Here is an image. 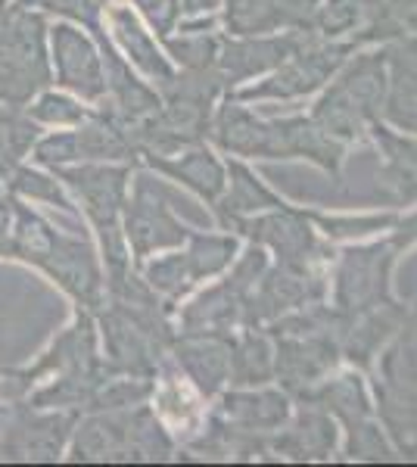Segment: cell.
I'll use <instances>...</instances> for the list:
<instances>
[{
    "label": "cell",
    "mask_w": 417,
    "mask_h": 467,
    "mask_svg": "<svg viewBox=\"0 0 417 467\" xmlns=\"http://www.w3.org/2000/svg\"><path fill=\"white\" fill-rule=\"evenodd\" d=\"M57 175L69 184L78 200L85 202V213L100 231V244L109 265V284L122 281L125 271V240H122V206L128 191V169H109V165H81V169H63L57 165Z\"/></svg>",
    "instance_id": "2"
},
{
    "label": "cell",
    "mask_w": 417,
    "mask_h": 467,
    "mask_svg": "<svg viewBox=\"0 0 417 467\" xmlns=\"http://www.w3.org/2000/svg\"><path fill=\"white\" fill-rule=\"evenodd\" d=\"M315 4H318V0H277V6H280V19L290 22V26L306 28V26H308V19H312Z\"/></svg>",
    "instance_id": "45"
},
{
    "label": "cell",
    "mask_w": 417,
    "mask_h": 467,
    "mask_svg": "<svg viewBox=\"0 0 417 467\" xmlns=\"http://www.w3.org/2000/svg\"><path fill=\"white\" fill-rule=\"evenodd\" d=\"M392 63V94L390 119L405 128H417V41H401L390 50Z\"/></svg>",
    "instance_id": "22"
},
{
    "label": "cell",
    "mask_w": 417,
    "mask_h": 467,
    "mask_svg": "<svg viewBox=\"0 0 417 467\" xmlns=\"http://www.w3.org/2000/svg\"><path fill=\"white\" fill-rule=\"evenodd\" d=\"M0 389H4V383H0Z\"/></svg>",
    "instance_id": "51"
},
{
    "label": "cell",
    "mask_w": 417,
    "mask_h": 467,
    "mask_svg": "<svg viewBox=\"0 0 417 467\" xmlns=\"http://www.w3.org/2000/svg\"><path fill=\"white\" fill-rule=\"evenodd\" d=\"M271 378V346L262 334L249 330L240 343H231V380L265 383Z\"/></svg>",
    "instance_id": "28"
},
{
    "label": "cell",
    "mask_w": 417,
    "mask_h": 467,
    "mask_svg": "<svg viewBox=\"0 0 417 467\" xmlns=\"http://www.w3.org/2000/svg\"><path fill=\"white\" fill-rule=\"evenodd\" d=\"M6 187H10L13 193H19V197L44 200V202H53V206L66 209V213H72L69 200H66V193L59 191L57 181L47 178V175H41V171L16 169V165H13V169L6 171Z\"/></svg>",
    "instance_id": "36"
},
{
    "label": "cell",
    "mask_w": 417,
    "mask_h": 467,
    "mask_svg": "<svg viewBox=\"0 0 417 467\" xmlns=\"http://www.w3.org/2000/svg\"><path fill=\"white\" fill-rule=\"evenodd\" d=\"M318 293H321V284L306 275V265H290V262H284L275 275L265 277V284L255 296L244 299L246 321L275 318V315L306 303L308 296H318Z\"/></svg>",
    "instance_id": "16"
},
{
    "label": "cell",
    "mask_w": 417,
    "mask_h": 467,
    "mask_svg": "<svg viewBox=\"0 0 417 467\" xmlns=\"http://www.w3.org/2000/svg\"><path fill=\"white\" fill-rule=\"evenodd\" d=\"M386 13L399 28H414L417 32V0H386Z\"/></svg>",
    "instance_id": "46"
},
{
    "label": "cell",
    "mask_w": 417,
    "mask_h": 467,
    "mask_svg": "<svg viewBox=\"0 0 417 467\" xmlns=\"http://www.w3.org/2000/svg\"><path fill=\"white\" fill-rule=\"evenodd\" d=\"M112 32H116L119 37V44L125 47V54L131 57V63L134 66H141L143 72L150 75V78H156L159 85H172V69H169V63L162 59V54L156 50V44H153V37H150L147 32L141 28V22L134 19V13L131 10H112Z\"/></svg>",
    "instance_id": "25"
},
{
    "label": "cell",
    "mask_w": 417,
    "mask_h": 467,
    "mask_svg": "<svg viewBox=\"0 0 417 467\" xmlns=\"http://www.w3.org/2000/svg\"><path fill=\"white\" fill-rule=\"evenodd\" d=\"M287 399L280 393H231L224 396L222 414L244 431H275L287 420Z\"/></svg>",
    "instance_id": "26"
},
{
    "label": "cell",
    "mask_w": 417,
    "mask_h": 467,
    "mask_svg": "<svg viewBox=\"0 0 417 467\" xmlns=\"http://www.w3.org/2000/svg\"><path fill=\"white\" fill-rule=\"evenodd\" d=\"M234 250H237L234 237H206V234H196L191 240V253L184 255L187 271H191L193 281H203V277L222 271L231 262Z\"/></svg>",
    "instance_id": "34"
},
{
    "label": "cell",
    "mask_w": 417,
    "mask_h": 467,
    "mask_svg": "<svg viewBox=\"0 0 417 467\" xmlns=\"http://www.w3.org/2000/svg\"><path fill=\"white\" fill-rule=\"evenodd\" d=\"M35 138H37V128L32 119L19 116L16 109L0 107V171H4V178L19 162V156L28 153Z\"/></svg>",
    "instance_id": "32"
},
{
    "label": "cell",
    "mask_w": 417,
    "mask_h": 467,
    "mask_svg": "<svg viewBox=\"0 0 417 467\" xmlns=\"http://www.w3.org/2000/svg\"><path fill=\"white\" fill-rule=\"evenodd\" d=\"M44 374H57V378H106V368L97 358V337H94V318L90 312H81L78 321L53 343V349L37 361L32 371L16 374L19 389L32 387Z\"/></svg>",
    "instance_id": "6"
},
{
    "label": "cell",
    "mask_w": 417,
    "mask_h": 467,
    "mask_svg": "<svg viewBox=\"0 0 417 467\" xmlns=\"http://www.w3.org/2000/svg\"><path fill=\"white\" fill-rule=\"evenodd\" d=\"M72 462H131V414H90L81 420Z\"/></svg>",
    "instance_id": "12"
},
{
    "label": "cell",
    "mask_w": 417,
    "mask_h": 467,
    "mask_svg": "<svg viewBox=\"0 0 417 467\" xmlns=\"http://www.w3.org/2000/svg\"><path fill=\"white\" fill-rule=\"evenodd\" d=\"M265 131H268V125L259 122L253 112L231 107V103H227L215 119L218 147L231 150V153H240V156H265Z\"/></svg>",
    "instance_id": "27"
},
{
    "label": "cell",
    "mask_w": 417,
    "mask_h": 467,
    "mask_svg": "<svg viewBox=\"0 0 417 467\" xmlns=\"http://www.w3.org/2000/svg\"><path fill=\"white\" fill-rule=\"evenodd\" d=\"M349 47H302L296 50L290 57V63L280 69L275 78H268L265 85L259 88H246L244 100H265V97H299V94H308V90H315L321 85L328 75L337 69L339 59L346 57Z\"/></svg>",
    "instance_id": "10"
},
{
    "label": "cell",
    "mask_w": 417,
    "mask_h": 467,
    "mask_svg": "<svg viewBox=\"0 0 417 467\" xmlns=\"http://www.w3.org/2000/svg\"><path fill=\"white\" fill-rule=\"evenodd\" d=\"M172 206L191 209V202L181 200L178 193L169 191L165 184H156L153 178L134 181V197L128 202V213H125V237L131 240L134 255H150L153 250L184 244L187 231L181 228V222L172 215ZM193 215H200V213H193Z\"/></svg>",
    "instance_id": "4"
},
{
    "label": "cell",
    "mask_w": 417,
    "mask_h": 467,
    "mask_svg": "<svg viewBox=\"0 0 417 467\" xmlns=\"http://www.w3.org/2000/svg\"><path fill=\"white\" fill-rule=\"evenodd\" d=\"M284 26L277 0H227V28L234 35H262Z\"/></svg>",
    "instance_id": "30"
},
{
    "label": "cell",
    "mask_w": 417,
    "mask_h": 467,
    "mask_svg": "<svg viewBox=\"0 0 417 467\" xmlns=\"http://www.w3.org/2000/svg\"><path fill=\"white\" fill-rule=\"evenodd\" d=\"M383 88V54L355 59L337 88H330V94L318 103L315 125L333 138H359L381 109Z\"/></svg>",
    "instance_id": "3"
},
{
    "label": "cell",
    "mask_w": 417,
    "mask_h": 467,
    "mask_svg": "<svg viewBox=\"0 0 417 467\" xmlns=\"http://www.w3.org/2000/svg\"><path fill=\"white\" fill-rule=\"evenodd\" d=\"M6 420H10V411L0 405V433H4V427H6Z\"/></svg>",
    "instance_id": "49"
},
{
    "label": "cell",
    "mask_w": 417,
    "mask_h": 467,
    "mask_svg": "<svg viewBox=\"0 0 417 467\" xmlns=\"http://www.w3.org/2000/svg\"><path fill=\"white\" fill-rule=\"evenodd\" d=\"M333 442H337V433H333V424L328 420V414H324L321 405H312V409H302L293 431L277 436L275 449L296 458V462H308V458L330 455Z\"/></svg>",
    "instance_id": "20"
},
{
    "label": "cell",
    "mask_w": 417,
    "mask_h": 467,
    "mask_svg": "<svg viewBox=\"0 0 417 467\" xmlns=\"http://www.w3.org/2000/svg\"><path fill=\"white\" fill-rule=\"evenodd\" d=\"M32 119L35 122H47V125H81L88 119V112L85 107L69 100V97L44 94L32 107Z\"/></svg>",
    "instance_id": "39"
},
{
    "label": "cell",
    "mask_w": 417,
    "mask_h": 467,
    "mask_svg": "<svg viewBox=\"0 0 417 467\" xmlns=\"http://www.w3.org/2000/svg\"><path fill=\"white\" fill-rule=\"evenodd\" d=\"M75 134V150H78V160H128V156L138 153L128 128L119 122L112 112H100L90 122Z\"/></svg>",
    "instance_id": "21"
},
{
    "label": "cell",
    "mask_w": 417,
    "mask_h": 467,
    "mask_svg": "<svg viewBox=\"0 0 417 467\" xmlns=\"http://www.w3.org/2000/svg\"><path fill=\"white\" fill-rule=\"evenodd\" d=\"M150 165L165 171L169 178L181 181V184L193 187V191L206 200H218V193L224 191V169L212 160V153H206V150H193V153L178 156V160L150 156Z\"/></svg>",
    "instance_id": "24"
},
{
    "label": "cell",
    "mask_w": 417,
    "mask_h": 467,
    "mask_svg": "<svg viewBox=\"0 0 417 467\" xmlns=\"http://www.w3.org/2000/svg\"><path fill=\"white\" fill-rule=\"evenodd\" d=\"M53 281L59 284L69 296L78 299L85 308L100 306V265L94 259V250L85 237H69V234H59L57 244L50 246V253L41 259V265Z\"/></svg>",
    "instance_id": "8"
},
{
    "label": "cell",
    "mask_w": 417,
    "mask_h": 467,
    "mask_svg": "<svg viewBox=\"0 0 417 467\" xmlns=\"http://www.w3.org/2000/svg\"><path fill=\"white\" fill-rule=\"evenodd\" d=\"M249 293H244L234 281H224L222 287L203 293L193 306H187L184 312V327L187 334H222L224 327H231L237 321L244 299Z\"/></svg>",
    "instance_id": "19"
},
{
    "label": "cell",
    "mask_w": 417,
    "mask_h": 467,
    "mask_svg": "<svg viewBox=\"0 0 417 467\" xmlns=\"http://www.w3.org/2000/svg\"><path fill=\"white\" fill-rule=\"evenodd\" d=\"M321 224L328 228V234H337V237H346V234H365L374 228H383V224H392V218H321Z\"/></svg>",
    "instance_id": "44"
},
{
    "label": "cell",
    "mask_w": 417,
    "mask_h": 467,
    "mask_svg": "<svg viewBox=\"0 0 417 467\" xmlns=\"http://www.w3.org/2000/svg\"><path fill=\"white\" fill-rule=\"evenodd\" d=\"M143 10V16L153 22L159 35H169L174 28V19L181 13V0H134Z\"/></svg>",
    "instance_id": "43"
},
{
    "label": "cell",
    "mask_w": 417,
    "mask_h": 467,
    "mask_svg": "<svg viewBox=\"0 0 417 467\" xmlns=\"http://www.w3.org/2000/svg\"><path fill=\"white\" fill-rule=\"evenodd\" d=\"M306 32H293L287 37H262V41H240V44H224L218 66H222V78L240 81L249 78L255 72L275 69V66L287 63L296 50L306 47Z\"/></svg>",
    "instance_id": "14"
},
{
    "label": "cell",
    "mask_w": 417,
    "mask_h": 467,
    "mask_svg": "<svg viewBox=\"0 0 417 467\" xmlns=\"http://www.w3.org/2000/svg\"><path fill=\"white\" fill-rule=\"evenodd\" d=\"M265 156H308L330 171H337L339 165V147L330 140V134H324L315 122H306V119L268 122Z\"/></svg>",
    "instance_id": "15"
},
{
    "label": "cell",
    "mask_w": 417,
    "mask_h": 467,
    "mask_svg": "<svg viewBox=\"0 0 417 467\" xmlns=\"http://www.w3.org/2000/svg\"><path fill=\"white\" fill-rule=\"evenodd\" d=\"M383 374H386V387L417 393V315L408 321V330H405V337H401V343L386 356Z\"/></svg>",
    "instance_id": "31"
},
{
    "label": "cell",
    "mask_w": 417,
    "mask_h": 467,
    "mask_svg": "<svg viewBox=\"0 0 417 467\" xmlns=\"http://www.w3.org/2000/svg\"><path fill=\"white\" fill-rule=\"evenodd\" d=\"M318 405L324 411H333L337 418H343L349 427L361 424L368 418V396L361 389L359 378H339L328 383V387L318 393Z\"/></svg>",
    "instance_id": "29"
},
{
    "label": "cell",
    "mask_w": 417,
    "mask_h": 467,
    "mask_svg": "<svg viewBox=\"0 0 417 467\" xmlns=\"http://www.w3.org/2000/svg\"><path fill=\"white\" fill-rule=\"evenodd\" d=\"M147 281L153 290L174 299L191 287L193 277H191V271H187L184 255H169V259H159V262H153V265H147Z\"/></svg>",
    "instance_id": "38"
},
{
    "label": "cell",
    "mask_w": 417,
    "mask_h": 467,
    "mask_svg": "<svg viewBox=\"0 0 417 467\" xmlns=\"http://www.w3.org/2000/svg\"><path fill=\"white\" fill-rule=\"evenodd\" d=\"M392 250H396V244H381L343 255V265L337 275V303L346 312H361V308L383 303Z\"/></svg>",
    "instance_id": "7"
},
{
    "label": "cell",
    "mask_w": 417,
    "mask_h": 467,
    "mask_svg": "<svg viewBox=\"0 0 417 467\" xmlns=\"http://www.w3.org/2000/svg\"><path fill=\"white\" fill-rule=\"evenodd\" d=\"M381 10L377 0H328L321 13V32L324 35H339L355 28L365 16H374Z\"/></svg>",
    "instance_id": "37"
},
{
    "label": "cell",
    "mask_w": 417,
    "mask_h": 467,
    "mask_svg": "<svg viewBox=\"0 0 417 467\" xmlns=\"http://www.w3.org/2000/svg\"><path fill=\"white\" fill-rule=\"evenodd\" d=\"M53 59H57V81L72 88L85 100H100L106 94L103 57L94 41L72 26L53 28Z\"/></svg>",
    "instance_id": "9"
},
{
    "label": "cell",
    "mask_w": 417,
    "mask_h": 467,
    "mask_svg": "<svg viewBox=\"0 0 417 467\" xmlns=\"http://www.w3.org/2000/svg\"><path fill=\"white\" fill-rule=\"evenodd\" d=\"M377 144L383 147L386 165L381 171V187L386 200L396 202H412L417 200V140L396 138L386 128H374Z\"/></svg>",
    "instance_id": "18"
},
{
    "label": "cell",
    "mask_w": 417,
    "mask_h": 467,
    "mask_svg": "<svg viewBox=\"0 0 417 467\" xmlns=\"http://www.w3.org/2000/svg\"><path fill=\"white\" fill-rule=\"evenodd\" d=\"M218 0H181V10H187V13H203V10H212Z\"/></svg>",
    "instance_id": "48"
},
{
    "label": "cell",
    "mask_w": 417,
    "mask_h": 467,
    "mask_svg": "<svg viewBox=\"0 0 417 467\" xmlns=\"http://www.w3.org/2000/svg\"><path fill=\"white\" fill-rule=\"evenodd\" d=\"M172 455V440L159 427L153 411H131V462H165Z\"/></svg>",
    "instance_id": "33"
},
{
    "label": "cell",
    "mask_w": 417,
    "mask_h": 467,
    "mask_svg": "<svg viewBox=\"0 0 417 467\" xmlns=\"http://www.w3.org/2000/svg\"><path fill=\"white\" fill-rule=\"evenodd\" d=\"M361 318L349 327L346 334V356L352 361H361V365H368L370 356L377 352V346H381L386 337H390V330H396L401 318H405V312L396 306V303H377L370 308H361Z\"/></svg>",
    "instance_id": "23"
},
{
    "label": "cell",
    "mask_w": 417,
    "mask_h": 467,
    "mask_svg": "<svg viewBox=\"0 0 417 467\" xmlns=\"http://www.w3.org/2000/svg\"><path fill=\"white\" fill-rule=\"evenodd\" d=\"M349 455H352V458H365V462H386V458H390V449H386L381 431L361 420V424L352 427Z\"/></svg>",
    "instance_id": "41"
},
{
    "label": "cell",
    "mask_w": 417,
    "mask_h": 467,
    "mask_svg": "<svg viewBox=\"0 0 417 467\" xmlns=\"http://www.w3.org/2000/svg\"><path fill=\"white\" fill-rule=\"evenodd\" d=\"M333 361H337L333 334H284L277 346V374L290 389H306Z\"/></svg>",
    "instance_id": "11"
},
{
    "label": "cell",
    "mask_w": 417,
    "mask_h": 467,
    "mask_svg": "<svg viewBox=\"0 0 417 467\" xmlns=\"http://www.w3.org/2000/svg\"><path fill=\"white\" fill-rule=\"evenodd\" d=\"M412 240H417V215L408 218V222L401 224V231L396 234V240H392V244L401 246V244H412Z\"/></svg>",
    "instance_id": "47"
},
{
    "label": "cell",
    "mask_w": 417,
    "mask_h": 467,
    "mask_svg": "<svg viewBox=\"0 0 417 467\" xmlns=\"http://www.w3.org/2000/svg\"><path fill=\"white\" fill-rule=\"evenodd\" d=\"M100 4H106V0H100Z\"/></svg>",
    "instance_id": "52"
},
{
    "label": "cell",
    "mask_w": 417,
    "mask_h": 467,
    "mask_svg": "<svg viewBox=\"0 0 417 467\" xmlns=\"http://www.w3.org/2000/svg\"><path fill=\"white\" fill-rule=\"evenodd\" d=\"M262 206H280L275 193H268L240 162H231V193H227L222 213H249Z\"/></svg>",
    "instance_id": "35"
},
{
    "label": "cell",
    "mask_w": 417,
    "mask_h": 467,
    "mask_svg": "<svg viewBox=\"0 0 417 467\" xmlns=\"http://www.w3.org/2000/svg\"><path fill=\"white\" fill-rule=\"evenodd\" d=\"M174 352L191 380L206 396L218 393V387L231 378V340H224L222 334H187L184 330V337L174 343Z\"/></svg>",
    "instance_id": "13"
},
{
    "label": "cell",
    "mask_w": 417,
    "mask_h": 467,
    "mask_svg": "<svg viewBox=\"0 0 417 467\" xmlns=\"http://www.w3.org/2000/svg\"><path fill=\"white\" fill-rule=\"evenodd\" d=\"M50 81L47 54H44V19L28 6H0V100L13 109Z\"/></svg>",
    "instance_id": "1"
},
{
    "label": "cell",
    "mask_w": 417,
    "mask_h": 467,
    "mask_svg": "<svg viewBox=\"0 0 417 467\" xmlns=\"http://www.w3.org/2000/svg\"><path fill=\"white\" fill-rule=\"evenodd\" d=\"M75 411L69 414H35L19 409L4 427L0 455L6 462H57L75 427Z\"/></svg>",
    "instance_id": "5"
},
{
    "label": "cell",
    "mask_w": 417,
    "mask_h": 467,
    "mask_svg": "<svg viewBox=\"0 0 417 467\" xmlns=\"http://www.w3.org/2000/svg\"><path fill=\"white\" fill-rule=\"evenodd\" d=\"M237 224L253 240L277 250L280 259L290 262V265H306V259L315 253V237L308 231L306 215L290 213V209H280L277 215L259 218V222H237Z\"/></svg>",
    "instance_id": "17"
},
{
    "label": "cell",
    "mask_w": 417,
    "mask_h": 467,
    "mask_svg": "<svg viewBox=\"0 0 417 467\" xmlns=\"http://www.w3.org/2000/svg\"><path fill=\"white\" fill-rule=\"evenodd\" d=\"M169 50L178 63L187 66V69H212V66H215L218 44H215V37L196 35V37H181V41H169Z\"/></svg>",
    "instance_id": "40"
},
{
    "label": "cell",
    "mask_w": 417,
    "mask_h": 467,
    "mask_svg": "<svg viewBox=\"0 0 417 467\" xmlns=\"http://www.w3.org/2000/svg\"><path fill=\"white\" fill-rule=\"evenodd\" d=\"M0 6H6V0H0Z\"/></svg>",
    "instance_id": "50"
},
{
    "label": "cell",
    "mask_w": 417,
    "mask_h": 467,
    "mask_svg": "<svg viewBox=\"0 0 417 467\" xmlns=\"http://www.w3.org/2000/svg\"><path fill=\"white\" fill-rule=\"evenodd\" d=\"M35 160L41 165H57L69 162V160H78V150H75V134L66 131V134H53V138H44L41 144L35 147Z\"/></svg>",
    "instance_id": "42"
}]
</instances>
